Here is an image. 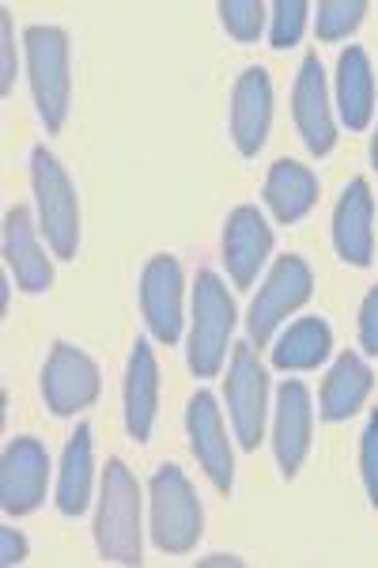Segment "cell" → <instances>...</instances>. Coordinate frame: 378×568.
Returning a JSON list of instances; mask_svg holds the SVG:
<instances>
[{"instance_id":"cell-30","label":"cell","mask_w":378,"mask_h":568,"mask_svg":"<svg viewBox=\"0 0 378 568\" xmlns=\"http://www.w3.org/2000/svg\"><path fill=\"white\" fill-rule=\"evenodd\" d=\"M27 561V538L20 535V530L4 527L0 530V565H23Z\"/></svg>"},{"instance_id":"cell-29","label":"cell","mask_w":378,"mask_h":568,"mask_svg":"<svg viewBox=\"0 0 378 568\" xmlns=\"http://www.w3.org/2000/svg\"><path fill=\"white\" fill-rule=\"evenodd\" d=\"M0 53H4V65H0V95H12V84H16V45H12V20L8 12L0 8Z\"/></svg>"},{"instance_id":"cell-17","label":"cell","mask_w":378,"mask_h":568,"mask_svg":"<svg viewBox=\"0 0 378 568\" xmlns=\"http://www.w3.org/2000/svg\"><path fill=\"white\" fill-rule=\"evenodd\" d=\"M4 262L23 292H45L53 284V265L39 246L31 213L20 205L4 216Z\"/></svg>"},{"instance_id":"cell-23","label":"cell","mask_w":378,"mask_h":568,"mask_svg":"<svg viewBox=\"0 0 378 568\" xmlns=\"http://www.w3.org/2000/svg\"><path fill=\"white\" fill-rule=\"evenodd\" d=\"M329 326L321 318H299L280 342L273 345V364L280 372H307V368H318L321 361L329 356Z\"/></svg>"},{"instance_id":"cell-20","label":"cell","mask_w":378,"mask_h":568,"mask_svg":"<svg viewBox=\"0 0 378 568\" xmlns=\"http://www.w3.org/2000/svg\"><path fill=\"white\" fill-rule=\"evenodd\" d=\"M337 106L348 130H367L375 110V77L371 61L359 45H348L337 65Z\"/></svg>"},{"instance_id":"cell-3","label":"cell","mask_w":378,"mask_h":568,"mask_svg":"<svg viewBox=\"0 0 378 568\" xmlns=\"http://www.w3.org/2000/svg\"><path fill=\"white\" fill-rule=\"evenodd\" d=\"M27 42V69H31V91L39 103V118L45 130L58 133L69 114V39L61 27H31L23 34Z\"/></svg>"},{"instance_id":"cell-6","label":"cell","mask_w":378,"mask_h":568,"mask_svg":"<svg viewBox=\"0 0 378 568\" xmlns=\"http://www.w3.org/2000/svg\"><path fill=\"white\" fill-rule=\"evenodd\" d=\"M310 292H315V277H310L307 262L295 258V254L276 258L269 281L262 284V292H257V300L251 304V318H246V326H251V342L269 345L276 326H280L292 311H299L303 304H307Z\"/></svg>"},{"instance_id":"cell-7","label":"cell","mask_w":378,"mask_h":568,"mask_svg":"<svg viewBox=\"0 0 378 568\" xmlns=\"http://www.w3.org/2000/svg\"><path fill=\"white\" fill-rule=\"evenodd\" d=\"M265 394H269V379L257 361V349L251 342L235 345L232 372H227V409H232L235 436L246 452H257L265 436Z\"/></svg>"},{"instance_id":"cell-28","label":"cell","mask_w":378,"mask_h":568,"mask_svg":"<svg viewBox=\"0 0 378 568\" xmlns=\"http://www.w3.org/2000/svg\"><path fill=\"white\" fill-rule=\"evenodd\" d=\"M359 345L378 356V284L367 292L364 307H359Z\"/></svg>"},{"instance_id":"cell-19","label":"cell","mask_w":378,"mask_h":568,"mask_svg":"<svg viewBox=\"0 0 378 568\" xmlns=\"http://www.w3.org/2000/svg\"><path fill=\"white\" fill-rule=\"evenodd\" d=\"M318 201V179L307 168L292 160H276L269 179H265V205L280 224H295L315 209Z\"/></svg>"},{"instance_id":"cell-12","label":"cell","mask_w":378,"mask_h":568,"mask_svg":"<svg viewBox=\"0 0 378 568\" xmlns=\"http://www.w3.org/2000/svg\"><path fill=\"white\" fill-rule=\"evenodd\" d=\"M273 122V84L265 69H246L232 91V136L243 155H257Z\"/></svg>"},{"instance_id":"cell-4","label":"cell","mask_w":378,"mask_h":568,"mask_svg":"<svg viewBox=\"0 0 378 568\" xmlns=\"http://www.w3.org/2000/svg\"><path fill=\"white\" fill-rule=\"evenodd\" d=\"M201 500L178 466H160L152 478V538L163 554H190L201 538Z\"/></svg>"},{"instance_id":"cell-31","label":"cell","mask_w":378,"mask_h":568,"mask_svg":"<svg viewBox=\"0 0 378 568\" xmlns=\"http://www.w3.org/2000/svg\"><path fill=\"white\" fill-rule=\"evenodd\" d=\"M371 155H375V168H378V136H375V149H371Z\"/></svg>"},{"instance_id":"cell-1","label":"cell","mask_w":378,"mask_h":568,"mask_svg":"<svg viewBox=\"0 0 378 568\" xmlns=\"http://www.w3.org/2000/svg\"><path fill=\"white\" fill-rule=\"evenodd\" d=\"M99 554L114 565H141V489L122 459H110L103 474V500L95 519Z\"/></svg>"},{"instance_id":"cell-11","label":"cell","mask_w":378,"mask_h":568,"mask_svg":"<svg viewBox=\"0 0 378 568\" xmlns=\"http://www.w3.org/2000/svg\"><path fill=\"white\" fill-rule=\"evenodd\" d=\"M141 307L147 329L163 345H174L182 334V265L171 254H160L144 265L141 277Z\"/></svg>"},{"instance_id":"cell-9","label":"cell","mask_w":378,"mask_h":568,"mask_svg":"<svg viewBox=\"0 0 378 568\" xmlns=\"http://www.w3.org/2000/svg\"><path fill=\"white\" fill-rule=\"evenodd\" d=\"M45 481H50V455L39 439L20 436L4 447V463H0V508L8 516H27L45 497Z\"/></svg>"},{"instance_id":"cell-8","label":"cell","mask_w":378,"mask_h":568,"mask_svg":"<svg viewBox=\"0 0 378 568\" xmlns=\"http://www.w3.org/2000/svg\"><path fill=\"white\" fill-rule=\"evenodd\" d=\"M42 394H45V406L58 417H72L80 409H88L99 398L95 361L88 353H80L76 345L58 342L42 372Z\"/></svg>"},{"instance_id":"cell-18","label":"cell","mask_w":378,"mask_h":568,"mask_svg":"<svg viewBox=\"0 0 378 568\" xmlns=\"http://www.w3.org/2000/svg\"><path fill=\"white\" fill-rule=\"evenodd\" d=\"M155 402H160V364H155L152 345L136 337L133 356H129V375H125V428L136 444H144L152 436Z\"/></svg>"},{"instance_id":"cell-5","label":"cell","mask_w":378,"mask_h":568,"mask_svg":"<svg viewBox=\"0 0 378 568\" xmlns=\"http://www.w3.org/2000/svg\"><path fill=\"white\" fill-rule=\"evenodd\" d=\"M31 179H34V201H39V220L45 243L53 246L58 258H76L80 246V205L76 190L58 160L45 149H34L31 155Z\"/></svg>"},{"instance_id":"cell-25","label":"cell","mask_w":378,"mask_h":568,"mask_svg":"<svg viewBox=\"0 0 378 568\" xmlns=\"http://www.w3.org/2000/svg\"><path fill=\"white\" fill-rule=\"evenodd\" d=\"M219 20H224L232 39L257 42V34L265 27V4L262 0H224L219 4Z\"/></svg>"},{"instance_id":"cell-26","label":"cell","mask_w":378,"mask_h":568,"mask_svg":"<svg viewBox=\"0 0 378 568\" xmlns=\"http://www.w3.org/2000/svg\"><path fill=\"white\" fill-rule=\"evenodd\" d=\"M307 0H276L273 4V50H288L299 42L303 27H307Z\"/></svg>"},{"instance_id":"cell-15","label":"cell","mask_w":378,"mask_h":568,"mask_svg":"<svg viewBox=\"0 0 378 568\" xmlns=\"http://www.w3.org/2000/svg\"><path fill=\"white\" fill-rule=\"evenodd\" d=\"M273 444H276L280 474L284 478H295L310 447V390L303 387V383H284V387L276 390Z\"/></svg>"},{"instance_id":"cell-2","label":"cell","mask_w":378,"mask_h":568,"mask_svg":"<svg viewBox=\"0 0 378 568\" xmlns=\"http://www.w3.org/2000/svg\"><path fill=\"white\" fill-rule=\"evenodd\" d=\"M235 329V304L216 273H197L193 284V334H190V368L197 379H208L224 368L227 342Z\"/></svg>"},{"instance_id":"cell-27","label":"cell","mask_w":378,"mask_h":568,"mask_svg":"<svg viewBox=\"0 0 378 568\" xmlns=\"http://www.w3.org/2000/svg\"><path fill=\"white\" fill-rule=\"evenodd\" d=\"M359 470H364L367 497H371V504L378 508V409L364 428V444H359Z\"/></svg>"},{"instance_id":"cell-13","label":"cell","mask_w":378,"mask_h":568,"mask_svg":"<svg viewBox=\"0 0 378 568\" xmlns=\"http://www.w3.org/2000/svg\"><path fill=\"white\" fill-rule=\"evenodd\" d=\"M273 251V232L254 205H243L227 216L224 227V262L238 288H251Z\"/></svg>"},{"instance_id":"cell-10","label":"cell","mask_w":378,"mask_h":568,"mask_svg":"<svg viewBox=\"0 0 378 568\" xmlns=\"http://www.w3.org/2000/svg\"><path fill=\"white\" fill-rule=\"evenodd\" d=\"M186 428H190V447L197 455V463L205 466V474L212 478L219 493H232L235 485V463H232V444L224 436V420H219V406L208 390L193 394L190 414H186Z\"/></svg>"},{"instance_id":"cell-24","label":"cell","mask_w":378,"mask_h":568,"mask_svg":"<svg viewBox=\"0 0 378 568\" xmlns=\"http://www.w3.org/2000/svg\"><path fill=\"white\" fill-rule=\"evenodd\" d=\"M367 4L364 0H321L318 4V39L321 42H337L348 39V31H356L364 20Z\"/></svg>"},{"instance_id":"cell-14","label":"cell","mask_w":378,"mask_h":568,"mask_svg":"<svg viewBox=\"0 0 378 568\" xmlns=\"http://www.w3.org/2000/svg\"><path fill=\"white\" fill-rule=\"evenodd\" d=\"M292 114H295V125H299L303 144L310 149V155H326L329 149H334L337 130H334V118H329L326 72H321L318 58L303 61L299 77H295Z\"/></svg>"},{"instance_id":"cell-16","label":"cell","mask_w":378,"mask_h":568,"mask_svg":"<svg viewBox=\"0 0 378 568\" xmlns=\"http://www.w3.org/2000/svg\"><path fill=\"white\" fill-rule=\"evenodd\" d=\"M371 186L367 179H353L348 190L337 201V213H334V243L337 254L353 265H371L375 254V227H371Z\"/></svg>"},{"instance_id":"cell-22","label":"cell","mask_w":378,"mask_h":568,"mask_svg":"<svg viewBox=\"0 0 378 568\" xmlns=\"http://www.w3.org/2000/svg\"><path fill=\"white\" fill-rule=\"evenodd\" d=\"M88 500H91V428L80 425L61 459L58 508H61V516H80V511L88 508Z\"/></svg>"},{"instance_id":"cell-21","label":"cell","mask_w":378,"mask_h":568,"mask_svg":"<svg viewBox=\"0 0 378 568\" xmlns=\"http://www.w3.org/2000/svg\"><path fill=\"white\" fill-rule=\"evenodd\" d=\"M371 387H375L371 368H367L356 353H345L334 364V372L326 375V387H321V417L348 420L367 402Z\"/></svg>"}]
</instances>
